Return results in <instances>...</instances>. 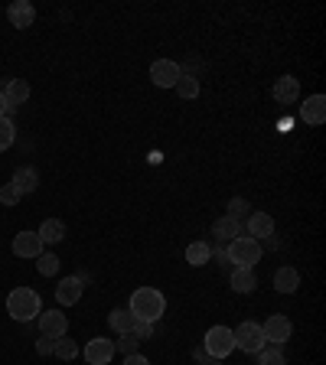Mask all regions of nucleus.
<instances>
[{
	"mask_svg": "<svg viewBox=\"0 0 326 365\" xmlns=\"http://www.w3.org/2000/svg\"><path fill=\"white\" fill-rule=\"evenodd\" d=\"M212 261V245L209 242H189L186 245V264H193V268H203V264Z\"/></svg>",
	"mask_w": 326,
	"mask_h": 365,
	"instance_id": "nucleus-20",
	"label": "nucleus"
},
{
	"mask_svg": "<svg viewBox=\"0 0 326 365\" xmlns=\"http://www.w3.org/2000/svg\"><path fill=\"white\" fill-rule=\"evenodd\" d=\"M130 333H134L140 343H147V339L154 336V323H150V319H137V317H134V326H130Z\"/></svg>",
	"mask_w": 326,
	"mask_h": 365,
	"instance_id": "nucleus-31",
	"label": "nucleus"
},
{
	"mask_svg": "<svg viewBox=\"0 0 326 365\" xmlns=\"http://www.w3.org/2000/svg\"><path fill=\"white\" fill-rule=\"evenodd\" d=\"M232 336H235V349H242L248 356H258L261 349L268 346L264 343V333H261V323H254V319H245L242 326H235Z\"/></svg>",
	"mask_w": 326,
	"mask_h": 365,
	"instance_id": "nucleus-4",
	"label": "nucleus"
},
{
	"mask_svg": "<svg viewBox=\"0 0 326 365\" xmlns=\"http://www.w3.org/2000/svg\"><path fill=\"white\" fill-rule=\"evenodd\" d=\"M179 62H173V59H157L154 66H150V82L157 85V88H173V85L179 82Z\"/></svg>",
	"mask_w": 326,
	"mask_h": 365,
	"instance_id": "nucleus-7",
	"label": "nucleus"
},
{
	"mask_svg": "<svg viewBox=\"0 0 326 365\" xmlns=\"http://www.w3.org/2000/svg\"><path fill=\"white\" fill-rule=\"evenodd\" d=\"M0 202H4V206H17L20 202V193L13 183H4V186H0Z\"/></svg>",
	"mask_w": 326,
	"mask_h": 365,
	"instance_id": "nucleus-32",
	"label": "nucleus"
},
{
	"mask_svg": "<svg viewBox=\"0 0 326 365\" xmlns=\"http://www.w3.org/2000/svg\"><path fill=\"white\" fill-rule=\"evenodd\" d=\"M245 228H248V238L264 242L268 235H274V219H271L268 212H252V216L245 219Z\"/></svg>",
	"mask_w": 326,
	"mask_h": 365,
	"instance_id": "nucleus-15",
	"label": "nucleus"
},
{
	"mask_svg": "<svg viewBox=\"0 0 326 365\" xmlns=\"http://www.w3.org/2000/svg\"><path fill=\"white\" fill-rule=\"evenodd\" d=\"M264 245H268V248H274V252H278V248H280V242H278V235H268V238H264Z\"/></svg>",
	"mask_w": 326,
	"mask_h": 365,
	"instance_id": "nucleus-36",
	"label": "nucleus"
},
{
	"mask_svg": "<svg viewBox=\"0 0 326 365\" xmlns=\"http://www.w3.org/2000/svg\"><path fill=\"white\" fill-rule=\"evenodd\" d=\"M274 98L280 104H294L300 98V82L294 75H280L278 82H274Z\"/></svg>",
	"mask_w": 326,
	"mask_h": 365,
	"instance_id": "nucleus-17",
	"label": "nucleus"
},
{
	"mask_svg": "<svg viewBox=\"0 0 326 365\" xmlns=\"http://www.w3.org/2000/svg\"><path fill=\"white\" fill-rule=\"evenodd\" d=\"M300 121L313 124V128H320V124L326 121V98L323 95H310L307 102L300 104Z\"/></svg>",
	"mask_w": 326,
	"mask_h": 365,
	"instance_id": "nucleus-13",
	"label": "nucleus"
},
{
	"mask_svg": "<svg viewBox=\"0 0 326 365\" xmlns=\"http://www.w3.org/2000/svg\"><path fill=\"white\" fill-rule=\"evenodd\" d=\"M7 313L17 323H29V319H36L43 313V303H39V294L33 287H17V291H10L7 297Z\"/></svg>",
	"mask_w": 326,
	"mask_h": 365,
	"instance_id": "nucleus-2",
	"label": "nucleus"
},
{
	"mask_svg": "<svg viewBox=\"0 0 326 365\" xmlns=\"http://www.w3.org/2000/svg\"><path fill=\"white\" fill-rule=\"evenodd\" d=\"M82 352H85V362L88 365H108L114 359V343L104 336H95V339H88V346Z\"/></svg>",
	"mask_w": 326,
	"mask_h": 365,
	"instance_id": "nucleus-10",
	"label": "nucleus"
},
{
	"mask_svg": "<svg viewBox=\"0 0 326 365\" xmlns=\"http://www.w3.org/2000/svg\"><path fill=\"white\" fill-rule=\"evenodd\" d=\"M199 365H222V359H212V356H203V359H199Z\"/></svg>",
	"mask_w": 326,
	"mask_h": 365,
	"instance_id": "nucleus-37",
	"label": "nucleus"
},
{
	"mask_svg": "<svg viewBox=\"0 0 326 365\" xmlns=\"http://www.w3.org/2000/svg\"><path fill=\"white\" fill-rule=\"evenodd\" d=\"M124 365H150V359L140 356V352H134V356H124Z\"/></svg>",
	"mask_w": 326,
	"mask_h": 365,
	"instance_id": "nucleus-35",
	"label": "nucleus"
},
{
	"mask_svg": "<svg viewBox=\"0 0 326 365\" xmlns=\"http://www.w3.org/2000/svg\"><path fill=\"white\" fill-rule=\"evenodd\" d=\"M128 310L137 319H150V323H157V319L167 313V297H163L157 287H137V291L130 294Z\"/></svg>",
	"mask_w": 326,
	"mask_h": 365,
	"instance_id": "nucleus-1",
	"label": "nucleus"
},
{
	"mask_svg": "<svg viewBox=\"0 0 326 365\" xmlns=\"http://www.w3.org/2000/svg\"><path fill=\"white\" fill-rule=\"evenodd\" d=\"M203 349H205V356H212V359H229L235 352V336H232V329L229 326H212L209 333H205L203 339Z\"/></svg>",
	"mask_w": 326,
	"mask_h": 365,
	"instance_id": "nucleus-5",
	"label": "nucleus"
},
{
	"mask_svg": "<svg viewBox=\"0 0 326 365\" xmlns=\"http://www.w3.org/2000/svg\"><path fill=\"white\" fill-rule=\"evenodd\" d=\"M36 271L43 274V277H53V274L59 271V258H56L53 252H43V254L36 258Z\"/></svg>",
	"mask_w": 326,
	"mask_h": 365,
	"instance_id": "nucleus-28",
	"label": "nucleus"
},
{
	"mask_svg": "<svg viewBox=\"0 0 326 365\" xmlns=\"http://www.w3.org/2000/svg\"><path fill=\"white\" fill-rule=\"evenodd\" d=\"M13 186H17L20 196H29V193H36L39 186V173L33 167H17L13 170V179H10Z\"/></svg>",
	"mask_w": 326,
	"mask_h": 365,
	"instance_id": "nucleus-16",
	"label": "nucleus"
},
{
	"mask_svg": "<svg viewBox=\"0 0 326 365\" xmlns=\"http://www.w3.org/2000/svg\"><path fill=\"white\" fill-rule=\"evenodd\" d=\"M258 365H287V356H284V346H264L258 352Z\"/></svg>",
	"mask_w": 326,
	"mask_h": 365,
	"instance_id": "nucleus-26",
	"label": "nucleus"
},
{
	"mask_svg": "<svg viewBox=\"0 0 326 365\" xmlns=\"http://www.w3.org/2000/svg\"><path fill=\"white\" fill-rule=\"evenodd\" d=\"M258 287V274L252 268H232V291L235 294H252Z\"/></svg>",
	"mask_w": 326,
	"mask_h": 365,
	"instance_id": "nucleus-19",
	"label": "nucleus"
},
{
	"mask_svg": "<svg viewBox=\"0 0 326 365\" xmlns=\"http://www.w3.org/2000/svg\"><path fill=\"white\" fill-rule=\"evenodd\" d=\"M137 349H140V339L134 333H121L118 343H114V352H121V356H134Z\"/></svg>",
	"mask_w": 326,
	"mask_h": 365,
	"instance_id": "nucleus-29",
	"label": "nucleus"
},
{
	"mask_svg": "<svg viewBox=\"0 0 326 365\" xmlns=\"http://www.w3.org/2000/svg\"><path fill=\"white\" fill-rule=\"evenodd\" d=\"M13 254L17 258H39L43 254V238L36 232H20L13 238Z\"/></svg>",
	"mask_w": 326,
	"mask_h": 365,
	"instance_id": "nucleus-14",
	"label": "nucleus"
},
{
	"mask_svg": "<svg viewBox=\"0 0 326 365\" xmlns=\"http://www.w3.org/2000/svg\"><path fill=\"white\" fill-rule=\"evenodd\" d=\"M0 92H4V102H7V114H13L20 104H27V98H29V82H27V78H7Z\"/></svg>",
	"mask_w": 326,
	"mask_h": 365,
	"instance_id": "nucleus-9",
	"label": "nucleus"
},
{
	"mask_svg": "<svg viewBox=\"0 0 326 365\" xmlns=\"http://www.w3.org/2000/svg\"><path fill=\"white\" fill-rule=\"evenodd\" d=\"M53 343H56V339L39 336V339H36V352H39V356H53Z\"/></svg>",
	"mask_w": 326,
	"mask_h": 365,
	"instance_id": "nucleus-33",
	"label": "nucleus"
},
{
	"mask_svg": "<svg viewBox=\"0 0 326 365\" xmlns=\"http://www.w3.org/2000/svg\"><path fill=\"white\" fill-rule=\"evenodd\" d=\"M0 118H7V102H4V92H0Z\"/></svg>",
	"mask_w": 326,
	"mask_h": 365,
	"instance_id": "nucleus-38",
	"label": "nucleus"
},
{
	"mask_svg": "<svg viewBox=\"0 0 326 365\" xmlns=\"http://www.w3.org/2000/svg\"><path fill=\"white\" fill-rule=\"evenodd\" d=\"M36 319H39V333L46 339H59L69 333V319H65V313H59V310H43Z\"/></svg>",
	"mask_w": 326,
	"mask_h": 365,
	"instance_id": "nucleus-8",
	"label": "nucleus"
},
{
	"mask_svg": "<svg viewBox=\"0 0 326 365\" xmlns=\"http://www.w3.org/2000/svg\"><path fill=\"white\" fill-rule=\"evenodd\" d=\"M7 17L17 29H29L33 27V20H36V7H33L29 0H13V4L7 7Z\"/></svg>",
	"mask_w": 326,
	"mask_h": 365,
	"instance_id": "nucleus-11",
	"label": "nucleus"
},
{
	"mask_svg": "<svg viewBox=\"0 0 326 365\" xmlns=\"http://www.w3.org/2000/svg\"><path fill=\"white\" fill-rule=\"evenodd\" d=\"M300 287V274L294 268H278L274 271V291L278 294H294Z\"/></svg>",
	"mask_w": 326,
	"mask_h": 365,
	"instance_id": "nucleus-22",
	"label": "nucleus"
},
{
	"mask_svg": "<svg viewBox=\"0 0 326 365\" xmlns=\"http://www.w3.org/2000/svg\"><path fill=\"white\" fill-rule=\"evenodd\" d=\"M261 333H264V343H271V346H284V343L294 336V323H290L287 317L274 313V317H268L264 323H261Z\"/></svg>",
	"mask_w": 326,
	"mask_h": 365,
	"instance_id": "nucleus-6",
	"label": "nucleus"
},
{
	"mask_svg": "<svg viewBox=\"0 0 326 365\" xmlns=\"http://www.w3.org/2000/svg\"><path fill=\"white\" fill-rule=\"evenodd\" d=\"M53 356H56V359H62V362H72V359L79 356V346H75V339L59 336L56 343H53Z\"/></svg>",
	"mask_w": 326,
	"mask_h": 365,
	"instance_id": "nucleus-25",
	"label": "nucleus"
},
{
	"mask_svg": "<svg viewBox=\"0 0 326 365\" xmlns=\"http://www.w3.org/2000/svg\"><path fill=\"white\" fill-rule=\"evenodd\" d=\"M13 141H17V128H13V121H10V118H0V153L13 147Z\"/></svg>",
	"mask_w": 326,
	"mask_h": 365,
	"instance_id": "nucleus-30",
	"label": "nucleus"
},
{
	"mask_svg": "<svg viewBox=\"0 0 326 365\" xmlns=\"http://www.w3.org/2000/svg\"><path fill=\"white\" fill-rule=\"evenodd\" d=\"M108 326L114 329V333H118V336H121V333H130V326H134V313H130V310H111V313H108Z\"/></svg>",
	"mask_w": 326,
	"mask_h": 365,
	"instance_id": "nucleus-23",
	"label": "nucleus"
},
{
	"mask_svg": "<svg viewBox=\"0 0 326 365\" xmlns=\"http://www.w3.org/2000/svg\"><path fill=\"white\" fill-rule=\"evenodd\" d=\"M212 235H215V242H219V245H229L232 238L242 235V225L232 222L229 216H222V219H215V222H212Z\"/></svg>",
	"mask_w": 326,
	"mask_h": 365,
	"instance_id": "nucleus-18",
	"label": "nucleus"
},
{
	"mask_svg": "<svg viewBox=\"0 0 326 365\" xmlns=\"http://www.w3.org/2000/svg\"><path fill=\"white\" fill-rule=\"evenodd\" d=\"M225 254H229L232 268H252L254 271V264L261 261V242H254L248 235H238V238L225 245Z\"/></svg>",
	"mask_w": 326,
	"mask_h": 365,
	"instance_id": "nucleus-3",
	"label": "nucleus"
},
{
	"mask_svg": "<svg viewBox=\"0 0 326 365\" xmlns=\"http://www.w3.org/2000/svg\"><path fill=\"white\" fill-rule=\"evenodd\" d=\"M177 88L179 98H186V102H193V98H199V78H193V75H179V82L173 85Z\"/></svg>",
	"mask_w": 326,
	"mask_h": 365,
	"instance_id": "nucleus-27",
	"label": "nucleus"
},
{
	"mask_svg": "<svg viewBox=\"0 0 326 365\" xmlns=\"http://www.w3.org/2000/svg\"><path fill=\"white\" fill-rule=\"evenodd\" d=\"M85 294V284L79 281V274H69V277H62L56 287V300L59 303H65V307H72V303H79Z\"/></svg>",
	"mask_w": 326,
	"mask_h": 365,
	"instance_id": "nucleus-12",
	"label": "nucleus"
},
{
	"mask_svg": "<svg viewBox=\"0 0 326 365\" xmlns=\"http://www.w3.org/2000/svg\"><path fill=\"white\" fill-rule=\"evenodd\" d=\"M212 258H215V264H219V268H229V254H225V245H219V248H215Z\"/></svg>",
	"mask_w": 326,
	"mask_h": 365,
	"instance_id": "nucleus-34",
	"label": "nucleus"
},
{
	"mask_svg": "<svg viewBox=\"0 0 326 365\" xmlns=\"http://www.w3.org/2000/svg\"><path fill=\"white\" fill-rule=\"evenodd\" d=\"M36 235L43 238V245H59L65 238V222L62 219H46V222L36 228Z\"/></svg>",
	"mask_w": 326,
	"mask_h": 365,
	"instance_id": "nucleus-21",
	"label": "nucleus"
},
{
	"mask_svg": "<svg viewBox=\"0 0 326 365\" xmlns=\"http://www.w3.org/2000/svg\"><path fill=\"white\" fill-rule=\"evenodd\" d=\"M252 212H254V209H252V202H248V199L232 196V199H229V212H225V216L232 219V222H238V225H242L245 219L252 216Z\"/></svg>",
	"mask_w": 326,
	"mask_h": 365,
	"instance_id": "nucleus-24",
	"label": "nucleus"
}]
</instances>
